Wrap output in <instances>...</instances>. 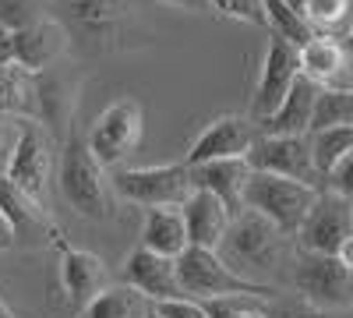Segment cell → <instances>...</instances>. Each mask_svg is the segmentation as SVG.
<instances>
[{"instance_id": "6da1fadb", "label": "cell", "mask_w": 353, "mask_h": 318, "mask_svg": "<svg viewBox=\"0 0 353 318\" xmlns=\"http://www.w3.org/2000/svg\"><path fill=\"white\" fill-rule=\"evenodd\" d=\"M293 248H297V244H293L283 230H276L265 216L244 209V212L233 216V223L226 230V241L219 248V258L237 276H244L251 283L272 286L269 276L286 262L290 255H297Z\"/></svg>"}, {"instance_id": "7a4b0ae2", "label": "cell", "mask_w": 353, "mask_h": 318, "mask_svg": "<svg viewBox=\"0 0 353 318\" xmlns=\"http://www.w3.org/2000/svg\"><path fill=\"white\" fill-rule=\"evenodd\" d=\"M57 188H61L64 201L78 216L96 219V223L113 219L117 195L110 184V170H103L96 163V156L85 146V138L74 131L64 138L61 156H57Z\"/></svg>"}, {"instance_id": "3957f363", "label": "cell", "mask_w": 353, "mask_h": 318, "mask_svg": "<svg viewBox=\"0 0 353 318\" xmlns=\"http://www.w3.org/2000/svg\"><path fill=\"white\" fill-rule=\"evenodd\" d=\"M71 39L96 50H121L134 32V8L128 0H46Z\"/></svg>"}, {"instance_id": "277c9868", "label": "cell", "mask_w": 353, "mask_h": 318, "mask_svg": "<svg viewBox=\"0 0 353 318\" xmlns=\"http://www.w3.org/2000/svg\"><path fill=\"white\" fill-rule=\"evenodd\" d=\"M318 195H321L318 188L301 184V181L272 177V173H251L248 191H244V209L265 216L276 230H283L290 241H297V234H301L307 212L314 209Z\"/></svg>"}, {"instance_id": "5b68a950", "label": "cell", "mask_w": 353, "mask_h": 318, "mask_svg": "<svg viewBox=\"0 0 353 318\" xmlns=\"http://www.w3.org/2000/svg\"><path fill=\"white\" fill-rule=\"evenodd\" d=\"M176 276H181L184 297L201 301V304L219 301V297H276V286L237 276L219 258V251H205V248H188L176 258Z\"/></svg>"}, {"instance_id": "8992f818", "label": "cell", "mask_w": 353, "mask_h": 318, "mask_svg": "<svg viewBox=\"0 0 353 318\" xmlns=\"http://www.w3.org/2000/svg\"><path fill=\"white\" fill-rule=\"evenodd\" d=\"M113 195L145 209H181L191 198V170L184 163L159 166H121L110 173Z\"/></svg>"}, {"instance_id": "52a82bcc", "label": "cell", "mask_w": 353, "mask_h": 318, "mask_svg": "<svg viewBox=\"0 0 353 318\" xmlns=\"http://www.w3.org/2000/svg\"><path fill=\"white\" fill-rule=\"evenodd\" d=\"M141 135H145V110L134 96H124V99L110 103L99 117L88 124L85 146L103 170H121L124 159L141 146Z\"/></svg>"}, {"instance_id": "ba28073f", "label": "cell", "mask_w": 353, "mask_h": 318, "mask_svg": "<svg viewBox=\"0 0 353 318\" xmlns=\"http://www.w3.org/2000/svg\"><path fill=\"white\" fill-rule=\"evenodd\" d=\"M293 290L318 311L353 308V272L336 255H293Z\"/></svg>"}, {"instance_id": "9c48e42d", "label": "cell", "mask_w": 353, "mask_h": 318, "mask_svg": "<svg viewBox=\"0 0 353 318\" xmlns=\"http://www.w3.org/2000/svg\"><path fill=\"white\" fill-rule=\"evenodd\" d=\"M57 156H61L57 152V135L46 124L18 121V141H14V152H11V163H8L4 173L25 195H32L36 201H43Z\"/></svg>"}, {"instance_id": "30bf717a", "label": "cell", "mask_w": 353, "mask_h": 318, "mask_svg": "<svg viewBox=\"0 0 353 318\" xmlns=\"http://www.w3.org/2000/svg\"><path fill=\"white\" fill-rule=\"evenodd\" d=\"M297 78H301V46L283 39V36H269L248 117L251 121L272 117V113L283 106V99L290 96V89L297 85Z\"/></svg>"}, {"instance_id": "8fae6325", "label": "cell", "mask_w": 353, "mask_h": 318, "mask_svg": "<svg viewBox=\"0 0 353 318\" xmlns=\"http://www.w3.org/2000/svg\"><path fill=\"white\" fill-rule=\"evenodd\" d=\"M261 138L258 124L244 113H219L198 131V138L184 152V166H205V163H219V159H248L254 149V141Z\"/></svg>"}, {"instance_id": "7c38bea8", "label": "cell", "mask_w": 353, "mask_h": 318, "mask_svg": "<svg viewBox=\"0 0 353 318\" xmlns=\"http://www.w3.org/2000/svg\"><path fill=\"white\" fill-rule=\"evenodd\" d=\"M0 216L8 219L14 244L25 248H53L61 237V226L53 223L50 209L32 195H25L4 170H0Z\"/></svg>"}, {"instance_id": "4fadbf2b", "label": "cell", "mask_w": 353, "mask_h": 318, "mask_svg": "<svg viewBox=\"0 0 353 318\" xmlns=\"http://www.w3.org/2000/svg\"><path fill=\"white\" fill-rule=\"evenodd\" d=\"M350 234H353V201L321 188L314 209L307 212L293 244H297V251H307V255H336Z\"/></svg>"}, {"instance_id": "5bb4252c", "label": "cell", "mask_w": 353, "mask_h": 318, "mask_svg": "<svg viewBox=\"0 0 353 318\" xmlns=\"http://www.w3.org/2000/svg\"><path fill=\"white\" fill-rule=\"evenodd\" d=\"M248 163L254 173H272V177H290L311 188H325L314 170L311 156V138H258L254 149L248 152Z\"/></svg>"}, {"instance_id": "9a60e30c", "label": "cell", "mask_w": 353, "mask_h": 318, "mask_svg": "<svg viewBox=\"0 0 353 318\" xmlns=\"http://www.w3.org/2000/svg\"><path fill=\"white\" fill-rule=\"evenodd\" d=\"M53 248H57V276H61V290H64V297L74 308L85 311L110 286L106 283V262L99 255H92V251L68 244L64 234L57 237Z\"/></svg>"}, {"instance_id": "2e32d148", "label": "cell", "mask_w": 353, "mask_h": 318, "mask_svg": "<svg viewBox=\"0 0 353 318\" xmlns=\"http://www.w3.org/2000/svg\"><path fill=\"white\" fill-rule=\"evenodd\" d=\"M68 43H71L68 28L46 14V18H39V21L14 32V64L39 78V74L57 68V61L68 53Z\"/></svg>"}, {"instance_id": "e0dca14e", "label": "cell", "mask_w": 353, "mask_h": 318, "mask_svg": "<svg viewBox=\"0 0 353 318\" xmlns=\"http://www.w3.org/2000/svg\"><path fill=\"white\" fill-rule=\"evenodd\" d=\"M121 283H128V286H134V290H141L152 304L184 297L181 276H176V258H163V255L145 251V248H134V251L124 258V266H121Z\"/></svg>"}, {"instance_id": "ac0fdd59", "label": "cell", "mask_w": 353, "mask_h": 318, "mask_svg": "<svg viewBox=\"0 0 353 318\" xmlns=\"http://www.w3.org/2000/svg\"><path fill=\"white\" fill-rule=\"evenodd\" d=\"M321 89L311 78H297V85L290 89V96L283 99V106L265 121H254L258 131L265 138H307L314 128V106H318Z\"/></svg>"}, {"instance_id": "d6986e66", "label": "cell", "mask_w": 353, "mask_h": 318, "mask_svg": "<svg viewBox=\"0 0 353 318\" xmlns=\"http://www.w3.org/2000/svg\"><path fill=\"white\" fill-rule=\"evenodd\" d=\"M184 212V226H188V244L191 248H205V251H219L226 241V230L233 223V212L212 191L194 188L191 198L181 206Z\"/></svg>"}, {"instance_id": "ffe728a7", "label": "cell", "mask_w": 353, "mask_h": 318, "mask_svg": "<svg viewBox=\"0 0 353 318\" xmlns=\"http://www.w3.org/2000/svg\"><path fill=\"white\" fill-rule=\"evenodd\" d=\"M188 170H191V188L212 191L233 216L244 212V191H248V181L254 173L248 159H219V163L188 166Z\"/></svg>"}, {"instance_id": "44dd1931", "label": "cell", "mask_w": 353, "mask_h": 318, "mask_svg": "<svg viewBox=\"0 0 353 318\" xmlns=\"http://www.w3.org/2000/svg\"><path fill=\"white\" fill-rule=\"evenodd\" d=\"M346 68V36H311L301 46V74L318 89H336Z\"/></svg>"}, {"instance_id": "7402d4cb", "label": "cell", "mask_w": 353, "mask_h": 318, "mask_svg": "<svg viewBox=\"0 0 353 318\" xmlns=\"http://www.w3.org/2000/svg\"><path fill=\"white\" fill-rule=\"evenodd\" d=\"M141 248L163 258H181L188 244V226L181 209H149L141 223Z\"/></svg>"}, {"instance_id": "603a6c76", "label": "cell", "mask_w": 353, "mask_h": 318, "mask_svg": "<svg viewBox=\"0 0 353 318\" xmlns=\"http://www.w3.org/2000/svg\"><path fill=\"white\" fill-rule=\"evenodd\" d=\"M0 117L8 121H36V74L18 64L0 68Z\"/></svg>"}, {"instance_id": "cb8c5ba5", "label": "cell", "mask_w": 353, "mask_h": 318, "mask_svg": "<svg viewBox=\"0 0 353 318\" xmlns=\"http://www.w3.org/2000/svg\"><path fill=\"white\" fill-rule=\"evenodd\" d=\"M152 301L128 283H113L81 311V318H152Z\"/></svg>"}, {"instance_id": "d4e9b609", "label": "cell", "mask_w": 353, "mask_h": 318, "mask_svg": "<svg viewBox=\"0 0 353 318\" xmlns=\"http://www.w3.org/2000/svg\"><path fill=\"white\" fill-rule=\"evenodd\" d=\"M311 156H314V170L321 184H325L329 173L353 152V128H321V131H311Z\"/></svg>"}, {"instance_id": "484cf974", "label": "cell", "mask_w": 353, "mask_h": 318, "mask_svg": "<svg viewBox=\"0 0 353 318\" xmlns=\"http://www.w3.org/2000/svg\"><path fill=\"white\" fill-rule=\"evenodd\" d=\"M301 14L311 36H343L353 21V0H304Z\"/></svg>"}, {"instance_id": "4316f807", "label": "cell", "mask_w": 353, "mask_h": 318, "mask_svg": "<svg viewBox=\"0 0 353 318\" xmlns=\"http://www.w3.org/2000/svg\"><path fill=\"white\" fill-rule=\"evenodd\" d=\"M321 128H353V89H321L311 131Z\"/></svg>"}, {"instance_id": "83f0119b", "label": "cell", "mask_w": 353, "mask_h": 318, "mask_svg": "<svg viewBox=\"0 0 353 318\" xmlns=\"http://www.w3.org/2000/svg\"><path fill=\"white\" fill-rule=\"evenodd\" d=\"M269 301L272 297H219L205 301L209 318H269Z\"/></svg>"}, {"instance_id": "f1b7e54d", "label": "cell", "mask_w": 353, "mask_h": 318, "mask_svg": "<svg viewBox=\"0 0 353 318\" xmlns=\"http://www.w3.org/2000/svg\"><path fill=\"white\" fill-rule=\"evenodd\" d=\"M46 14H50L46 0H0V25L11 28V32H18V28L32 25Z\"/></svg>"}, {"instance_id": "f546056e", "label": "cell", "mask_w": 353, "mask_h": 318, "mask_svg": "<svg viewBox=\"0 0 353 318\" xmlns=\"http://www.w3.org/2000/svg\"><path fill=\"white\" fill-rule=\"evenodd\" d=\"M209 11L230 21H241V25H258L265 28V11H261V0H209Z\"/></svg>"}, {"instance_id": "4dcf8cb0", "label": "cell", "mask_w": 353, "mask_h": 318, "mask_svg": "<svg viewBox=\"0 0 353 318\" xmlns=\"http://www.w3.org/2000/svg\"><path fill=\"white\" fill-rule=\"evenodd\" d=\"M269 318H321L318 308H311L304 297H272L269 301Z\"/></svg>"}, {"instance_id": "1f68e13d", "label": "cell", "mask_w": 353, "mask_h": 318, "mask_svg": "<svg viewBox=\"0 0 353 318\" xmlns=\"http://www.w3.org/2000/svg\"><path fill=\"white\" fill-rule=\"evenodd\" d=\"M156 318H209L201 301H191V297H176V301H163L152 308Z\"/></svg>"}, {"instance_id": "d6a6232c", "label": "cell", "mask_w": 353, "mask_h": 318, "mask_svg": "<svg viewBox=\"0 0 353 318\" xmlns=\"http://www.w3.org/2000/svg\"><path fill=\"white\" fill-rule=\"evenodd\" d=\"M325 191H332V195L353 201V152H350V156L329 173V177H325Z\"/></svg>"}, {"instance_id": "836d02e7", "label": "cell", "mask_w": 353, "mask_h": 318, "mask_svg": "<svg viewBox=\"0 0 353 318\" xmlns=\"http://www.w3.org/2000/svg\"><path fill=\"white\" fill-rule=\"evenodd\" d=\"M14 141H18V121L0 117V170H8L11 152H14Z\"/></svg>"}, {"instance_id": "e575fe53", "label": "cell", "mask_w": 353, "mask_h": 318, "mask_svg": "<svg viewBox=\"0 0 353 318\" xmlns=\"http://www.w3.org/2000/svg\"><path fill=\"white\" fill-rule=\"evenodd\" d=\"M145 4L176 8V11H188V14H212V11H209V0H145Z\"/></svg>"}, {"instance_id": "d590c367", "label": "cell", "mask_w": 353, "mask_h": 318, "mask_svg": "<svg viewBox=\"0 0 353 318\" xmlns=\"http://www.w3.org/2000/svg\"><path fill=\"white\" fill-rule=\"evenodd\" d=\"M14 64V32L0 25V68Z\"/></svg>"}, {"instance_id": "8d00e7d4", "label": "cell", "mask_w": 353, "mask_h": 318, "mask_svg": "<svg viewBox=\"0 0 353 318\" xmlns=\"http://www.w3.org/2000/svg\"><path fill=\"white\" fill-rule=\"evenodd\" d=\"M336 258H339V262H343V266H346V269L353 272V234H350V237L343 241V248L336 251Z\"/></svg>"}, {"instance_id": "74e56055", "label": "cell", "mask_w": 353, "mask_h": 318, "mask_svg": "<svg viewBox=\"0 0 353 318\" xmlns=\"http://www.w3.org/2000/svg\"><path fill=\"white\" fill-rule=\"evenodd\" d=\"M8 248H14V234H11V226H8V219L0 216V251H8Z\"/></svg>"}, {"instance_id": "f35d334b", "label": "cell", "mask_w": 353, "mask_h": 318, "mask_svg": "<svg viewBox=\"0 0 353 318\" xmlns=\"http://www.w3.org/2000/svg\"><path fill=\"white\" fill-rule=\"evenodd\" d=\"M0 318H18V315L8 308V301H4V297H0Z\"/></svg>"}, {"instance_id": "ab89813d", "label": "cell", "mask_w": 353, "mask_h": 318, "mask_svg": "<svg viewBox=\"0 0 353 318\" xmlns=\"http://www.w3.org/2000/svg\"><path fill=\"white\" fill-rule=\"evenodd\" d=\"M283 4H286V8H293V11H297V14L304 11V0H283ZM301 18H304V14H301Z\"/></svg>"}, {"instance_id": "60d3db41", "label": "cell", "mask_w": 353, "mask_h": 318, "mask_svg": "<svg viewBox=\"0 0 353 318\" xmlns=\"http://www.w3.org/2000/svg\"><path fill=\"white\" fill-rule=\"evenodd\" d=\"M346 39H350V43H353V21H350V32H346Z\"/></svg>"}, {"instance_id": "b9f144b4", "label": "cell", "mask_w": 353, "mask_h": 318, "mask_svg": "<svg viewBox=\"0 0 353 318\" xmlns=\"http://www.w3.org/2000/svg\"><path fill=\"white\" fill-rule=\"evenodd\" d=\"M152 318H156V315H152Z\"/></svg>"}]
</instances>
